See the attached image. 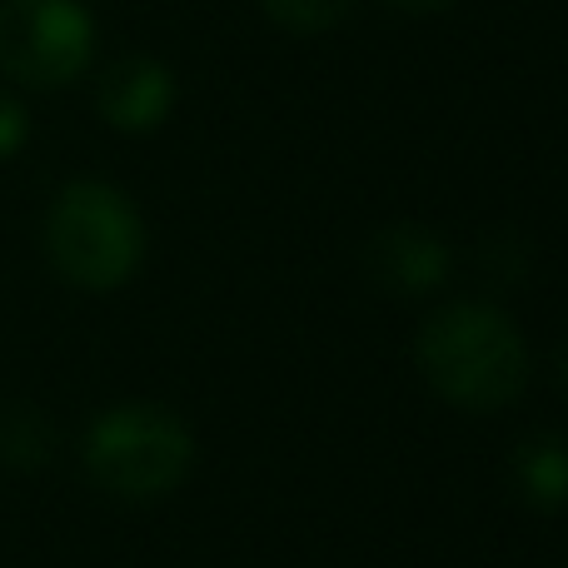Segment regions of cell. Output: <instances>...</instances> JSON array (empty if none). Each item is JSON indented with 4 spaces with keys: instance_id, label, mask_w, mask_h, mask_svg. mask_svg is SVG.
<instances>
[{
    "instance_id": "1",
    "label": "cell",
    "mask_w": 568,
    "mask_h": 568,
    "mask_svg": "<svg viewBox=\"0 0 568 568\" xmlns=\"http://www.w3.org/2000/svg\"><path fill=\"white\" fill-rule=\"evenodd\" d=\"M429 384L459 409H499L529 384V349L509 314L489 304H449L419 334Z\"/></svg>"
},
{
    "instance_id": "2",
    "label": "cell",
    "mask_w": 568,
    "mask_h": 568,
    "mask_svg": "<svg viewBox=\"0 0 568 568\" xmlns=\"http://www.w3.org/2000/svg\"><path fill=\"white\" fill-rule=\"evenodd\" d=\"M50 265L80 290H115L135 275L145 255V225L115 185L80 180L60 190L45 220Z\"/></svg>"
},
{
    "instance_id": "3",
    "label": "cell",
    "mask_w": 568,
    "mask_h": 568,
    "mask_svg": "<svg viewBox=\"0 0 568 568\" xmlns=\"http://www.w3.org/2000/svg\"><path fill=\"white\" fill-rule=\"evenodd\" d=\"M195 439L160 404H120L85 434V469L115 499H160L190 474Z\"/></svg>"
},
{
    "instance_id": "4",
    "label": "cell",
    "mask_w": 568,
    "mask_h": 568,
    "mask_svg": "<svg viewBox=\"0 0 568 568\" xmlns=\"http://www.w3.org/2000/svg\"><path fill=\"white\" fill-rule=\"evenodd\" d=\"M95 26L75 0H0V70L20 85H65L90 65Z\"/></svg>"
},
{
    "instance_id": "5",
    "label": "cell",
    "mask_w": 568,
    "mask_h": 568,
    "mask_svg": "<svg viewBox=\"0 0 568 568\" xmlns=\"http://www.w3.org/2000/svg\"><path fill=\"white\" fill-rule=\"evenodd\" d=\"M95 105L115 130H155L175 105V80L160 60L125 55L100 75Z\"/></svg>"
},
{
    "instance_id": "6",
    "label": "cell",
    "mask_w": 568,
    "mask_h": 568,
    "mask_svg": "<svg viewBox=\"0 0 568 568\" xmlns=\"http://www.w3.org/2000/svg\"><path fill=\"white\" fill-rule=\"evenodd\" d=\"M369 270L384 290L394 294H424L444 280L449 255L444 245L419 225H389L379 240L369 245Z\"/></svg>"
},
{
    "instance_id": "7",
    "label": "cell",
    "mask_w": 568,
    "mask_h": 568,
    "mask_svg": "<svg viewBox=\"0 0 568 568\" xmlns=\"http://www.w3.org/2000/svg\"><path fill=\"white\" fill-rule=\"evenodd\" d=\"M514 474H519V489L539 504H564L568 499V444L564 439H529L514 459Z\"/></svg>"
},
{
    "instance_id": "8",
    "label": "cell",
    "mask_w": 568,
    "mask_h": 568,
    "mask_svg": "<svg viewBox=\"0 0 568 568\" xmlns=\"http://www.w3.org/2000/svg\"><path fill=\"white\" fill-rule=\"evenodd\" d=\"M260 6H265L280 26L300 30V36H320V30L339 26V20L349 16L354 0H260Z\"/></svg>"
},
{
    "instance_id": "9",
    "label": "cell",
    "mask_w": 568,
    "mask_h": 568,
    "mask_svg": "<svg viewBox=\"0 0 568 568\" xmlns=\"http://www.w3.org/2000/svg\"><path fill=\"white\" fill-rule=\"evenodd\" d=\"M20 145H26V110L10 95H0V160L16 155Z\"/></svg>"
},
{
    "instance_id": "10",
    "label": "cell",
    "mask_w": 568,
    "mask_h": 568,
    "mask_svg": "<svg viewBox=\"0 0 568 568\" xmlns=\"http://www.w3.org/2000/svg\"><path fill=\"white\" fill-rule=\"evenodd\" d=\"M389 6H399V10H414V16H434V10L454 6V0H389Z\"/></svg>"
},
{
    "instance_id": "11",
    "label": "cell",
    "mask_w": 568,
    "mask_h": 568,
    "mask_svg": "<svg viewBox=\"0 0 568 568\" xmlns=\"http://www.w3.org/2000/svg\"><path fill=\"white\" fill-rule=\"evenodd\" d=\"M564 379H568V354H564Z\"/></svg>"
}]
</instances>
